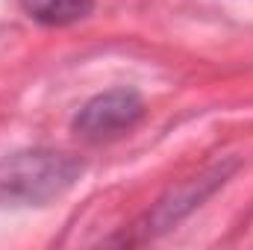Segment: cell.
Segmentation results:
<instances>
[{
    "label": "cell",
    "mask_w": 253,
    "mask_h": 250,
    "mask_svg": "<svg viewBox=\"0 0 253 250\" xmlns=\"http://www.w3.org/2000/svg\"><path fill=\"white\" fill-rule=\"evenodd\" d=\"M85 162L56 147H27L0 159V209H39L80 183Z\"/></svg>",
    "instance_id": "1"
},
{
    "label": "cell",
    "mask_w": 253,
    "mask_h": 250,
    "mask_svg": "<svg viewBox=\"0 0 253 250\" xmlns=\"http://www.w3.org/2000/svg\"><path fill=\"white\" fill-rule=\"evenodd\" d=\"M236 168H239L236 162H221V165H212V168L200 171V174L191 177V180H183L180 186L168 188V191L132 224L135 236L126 239V242H129V245H141V242H150V239L168 233L171 227H177L183 218H189L197 206H203L206 197H212L218 188L224 186L227 177H230Z\"/></svg>",
    "instance_id": "2"
},
{
    "label": "cell",
    "mask_w": 253,
    "mask_h": 250,
    "mask_svg": "<svg viewBox=\"0 0 253 250\" xmlns=\"http://www.w3.org/2000/svg\"><path fill=\"white\" fill-rule=\"evenodd\" d=\"M144 118V100L135 88H109L94 94L91 100H85L80 106V112L74 115V132L83 141L91 144H103V141H115L126 132H132Z\"/></svg>",
    "instance_id": "3"
},
{
    "label": "cell",
    "mask_w": 253,
    "mask_h": 250,
    "mask_svg": "<svg viewBox=\"0 0 253 250\" xmlns=\"http://www.w3.org/2000/svg\"><path fill=\"white\" fill-rule=\"evenodd\" d=\"M18 6L44 27H71L94 12V0H18Z\"/></svg>",
    "instance_id": "4"
}]
</instances>
